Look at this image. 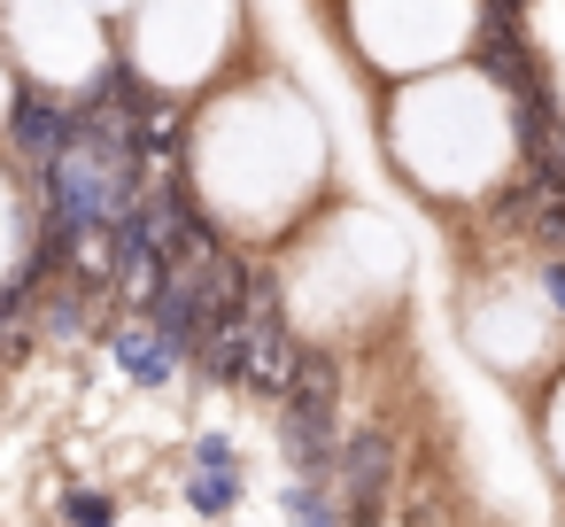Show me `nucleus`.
<instances>
[{
    "instance_id": "11",
    "label": "nucleus",
    "mask_w": 565,
    "mask_h": 527,
    "mask_svg": "<svg viewBox=\"0 0 565 527\" xmlns=\"http://www.w3.org/2000/svg\"><path fill=\"white\" fill-rule=\"evenodd\" d=\"M186 473H248V450L225 426H194L186 434Z\"/></svg>"
},
{
    "instance_id": "7",
    "label": "nucleus",
    "mask_w": 565,
    "mask_h": 527,
    "mask_svg": "<svg viewBox=\"0 0 565 527\" xmlns=\"http://www.w3.org/2000/svg\"><path fill=\"white\" fill-rule=\"evenodd\" d=\"M102 357H109L117 380L140 388V396H163V388H179V372H186V357H179L140 310H125L117 326H102Z\"/></svg>"
},
{
    "instance_id": "2",
    "label": "nucleus",
    "mask_w": 565,
    "mask_h": 527,
    "mask_svg": "<svg viewBox=\"0 0 565 527\" xmlns=\"http://www.w3.org/2000/svg\"><path fill=\"white\" fill-rule=\"evenodd\" d=\"M380 148L418 202H480L519 164V102L495 63H449L403 78L380 117Z\"/></svg>"
},
{
    "instance_id": "12",
    "label": "nucleus",
    "mask_w": 565,
    "mask_h": 527,
    "mask_svg": "<svg viewBox=\"0 0 565 527\" xmlns=\"http://www.w3.org/2000/svg\"><path fill=\"white\" fill-rule=\"evenodd\" d=\"M55 512H63V527H117L109 488H71V496H55Z\"/></svg>"
},
{
    "instance_id": "13",
    "label": "nucleus",
    "mask_w": 565,
    "mask_h": 527,
    "mask_svg": "<svg viewBox=\"0 0 565 527\" xmlns=\"http://www.w3.org/2000/svg\"><path fill=\"white\" fill-rule=\"evenodd\" d=\"M534 295H542V310L565 326V249H550V256L534 264Z\"/></svg>"
},
{
    "instance_id": "5",
    "label": "nucleus",
    "mask_w": 565,
    "mask_h": 527,
    "mask_svg": "<svg viewBox=\"0 0 565 527\" xmlns=\"http://www.w3.org/2000/svg\"><path fill=\"white\" fill-rule=\"evenodd\" d=\"M0 40H9L24 86L71 94V102H86L117 71L109 17L86 9V0H0Z\"/></svg>"
},
{
    "instance_id": "4",
    "label": "nucleus",
    "mask_w": 565,
    "mask_h": 527,
    "mask_svg": "<svg viewBox=\"0 0 565 527\" xmlns=\"http://www.w3.org/2000/svg\"><path fill=\"white\" fill-rule=\"evenodd\" d=\"M488 24H495V0H349L341 9V40L356 71H380V78L449 71L472 40H488Z\"/></svg>"
},
{
    "instance_id": "16",
    "label": "nucleus",
    "mask_w": 565,
    "mask_h": 527,
    "mask_svg": "<svg viewBox=\"0 0 565 527\" xmlns=\"http://www.w3.org/2000/svg\"><path fill=\"white\" fill-rule=\"evenodd\" d=\"M225 527H241V519H225Z\"/></svg>"
},
{
    "instance_id": "1",
    "label": "nucleus",
    "mask_w": 565,
    "mask_h": 527,
    "mask_svg": "<svg viewBox=\"0 0 565 527\" xmlns=\"http://www.w3.org/2000/svg\"><path fill=\"white\" fill-rule=\"evenodd\" d=\"M186 156H194L186 194L217 233H287L333 171L326 125L287 71L225 86L217 109H202V125L186 133Z\"/></svg>"
},
{
    "instance_id": "14",
    "label": "nucleus",
    "mask_w": 565,
    "mask_h": 527,
    "mask_svg": "<svg viewBox=\"0 0 565 527\" xmlns=\"http://www.w3.org/2000/svg\"><path fill=\"white\" fill-rule=\"evenodd\" d=\"M24 102V71H17V55H9V40H0V125H9V109Z\"/></svg>"
},
{
    "instance_id": "6",
    "label": "nucleus",
    "mask_w": 565,
    "mask_h": 527,
    "mask_svg": "<svg viewBox=\"0 0 565 527\" xmlns=\"http://www.w3.org/2000/svg\"><path fill=\"white\" fill-rule=\"evenodd\" d=\"M349 512V527H380L387 519V496H395V434L387 426H356L341 434V457H333V481H326Z\"/></svg>"
},
{
    "instance_id": "3",
    "label": "nucleus",
    "mask_w": 565,
    "mask_h": 527,
    "mask_svg": "<svg viewBox=\"0 0 565 527\" xmlns=\"http://www.w3.org/2000/svg\"><path fill=\"white\" fill-rule=\"evenodd\" d=\"M117 24H125L117 71L148 94L179 102L233 71V40L248 32V0H132Z\"/></svg>"
},
{
    "instance_id": "9",
    "label": "nucleus",
    "mask_w": 565,
    "mask_h": 527,
    "mask_svg": "<svg viewBox=\"0 0 565 527\" xmlns=\"http://www.w3.org/2000/svg\"><path fill=\"white\" fill-rule=\"evenodd\" d=\"M241 496H248V473H186V481H179V504H186L194 519H217V527L241 512Z\"/></svg>"
},
{
    "instance_id": "15",
    "label": "nucleus",
    "mask_w": 565,
    "mask_h": 527,
    "mask_svg": "<svg viewBox=\"0 0 565 527\" xmlns=\"http://www.w3.org/2000/svg\"><path fill=\"white\" fill-rule=\"evenodd\" d=\"M86 9H102V17H109V24H117V17H125V9H132V0H86Z\"/></svg>"
},
{
    "instance_id": "10",
    "label": "nucleus",
    "mask_w": 565,
    "mask_h": 527,
    "mask_svg": "<svg viewBox=\"0 0 565 527\" xmlns=\"http://www.w3.org/2000/svg\"><path fill=\"white\" fill-rule=\"evenodd\" d=\"M279 519H287V527H349L341 496H333L326 481H295V473H287V488H279Z\"/></svg>"
},
{
    "instance_id": "8",
    "label": "nucleus",
    "mask_w": 565,
    "mask_h": 527,
    "mask_svg": "<svg viewBox=\"0 0 565 527\" xmlns=\"http://www.w3.org/2000/svg\"><path fill=\"white\" fill-rule=\"evenodd\" d=\"M40 194L0 164V287H40Z\"/></svg>"
}]
</instances>
